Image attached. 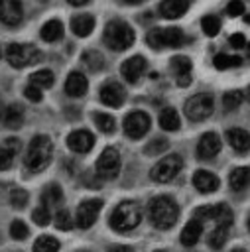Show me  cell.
<instances>
[{"instance_id": "1", "label": "cell", "mask_w": 250, "mask_h": 252, "mask_svg": "<svg viewBox=\"0 0 250 252\" xmlns=\"http://www.w3.org/2000/svg\"><path fill=\"white\" fill-rule=\"evenodd\" d=\"M177 215H179V209H177L175 201L167 195L154 197L148 203V217L156 228H161V230L171 228L177 220Z\"/></svg>"}, {"instance_id": "2", "label": "cell", "mask_w": 250, "mask_h": 252, "mask_svg": "<svg viewBox=\"0 0 250 252\" xmlns=\"http://www.w3.org/2000/svg\"><path fill=\"white\" fill-rule=\"evenodd\" d=\"M51 156H53V144L51 138L45 134H37L31 138L28 152H26V167L30 171H41L51 163Z\"/></svg>"}, {"instance_id": "3", "label": "cell", "mask_w": 250, "mask_h": 252, "mask_svg": "<svg viewBox=\"0 0 250 252\" xmlns=\"http://www.w3.org/2000/svg\"><path fill=\"white\" fill-rule=\"evenodd\" d=\"M104 43L114 51H124L134 43V30L122 20H110L102 35Z\"/></svg>"}, {"instance_id": "4", "label": "cell", "mask_w": 250, "mask_h": 252, "mask_svg": "<svg viewBox=\"0 0 250 252\" xmlns=\"http://www.w3.org/2000/svg\"><path fill=\"white\" fill-rule=\"evenodd\" d=\"M140 219H142L140 207L134 201H124L110 213V226L118 232H126L136 228L140 224Z\"/></svg>"}, {"instance_id": "5", "label": "cell", "mask_w": 250, "mask_h": 252, "mask_svg": "<svg viewBox=\"0 0 250 252\" xmlns=\"http://www.w3.org/2000/svg\"><path fill=\"white\" fill-rule=\"evenodd\" d=\"M6 59L12 67L22 69L31 63H37L41 59V53L35 45H30V43H10L6 47Z\"/></svg>"}, {"instance_id": "6", "label": "cell", "mask_w": 250, "mask_h": 252, "mask_svg": "<svg viewBox=\"0 0 250 252\" xmlns=\"http://www.w3.org/2000/svg\"><path fill=\"white\" fill-rule=\"evenodd\" d=\"M181 169H183V159H181V156H179V154H171V156L161 158V159L150 169V177H152V181H156V183H167V181H171Z\"/></svg>"}, {"instance_id": "7", "label": "cell", "mask_w": 250, "mask_h": 252, "mask_svg": "<svg viewBox=\"0 0 250 252\" xmlns=\"http://www.w3.org/2000/svg\"><path fill=\"white\" fill-rule=\"evenodd\" d=\"M146 41L154 49L177 47V45L183 43V32L179 28H156V30H150L148 32Z\"/></svg>"}, {"instance_id": "8", "label": "cell", "mask_w": 250, "mask_h": 252, "mask_svg": "<svg viewBox=\"0 0 250 252\" xmlns=\"http://www.w3.org/2000/svg\"><path fill=\"white\" fill-rule=\"evenodd\" d=\"M213 108H215L213 96L207 94V93L193 94V96L187 98V102H185V114H187V118L193 120V122H201V120L209 118V116L213 114Z\"/></svg>"}, {"instance_id": "9", "label": "cell", "mask_w": 250, "mask_h": 252, "mask_svg": "<svg viewBox=\"0 0 250 252\" xmlns=\"http://www.w3.org/2000/svg\"><path fill=\"white\" fill-rule=\"evenodd\" d=\"M120 171V154L114 148H104L96 159V175L104 179H114Z\"/></svg>"}, {"instance_id": "10", "label": "cell", "mask_w": 250, "mask_h": 252, "mask_svg": "<svg viewBox=\"0 0 250 252\" xmlns=\"http://www.w3.org/2000/svg\"><path fill=\"white\" fill-rule=\"evenodd\" d=\"M195 217H197V219H203V220H213V222H217L219 226H228V224L232 222V211H230L224 203L199 207V209L195 211Z\"/></svg>"}, {"instance_id": "11", "label": "cell", "mask_w": 250, "mask_h": 252, "mask_svg": "<svg viewBox=\"0 0 250 252\" xmlns=\"http://www.w3.org/2000/svg\"><path fill=\"white\" fill-rule=\"evenodd\" d=\"M150 130V116L144 110H132L124 118V134L132 140L142 138Z\"/></svg>"}, {"instance_id": "12", "label": "cell", "mask_w": 250, "mask_h": 252, "mask_svg": "<svg viewBox=\"0 0 250 252\" xmlns=\"http://www.w3.org/2000/svg\"><path fill=\"white\" fill-rule=\"evenodd\" d=\"M102 209V201L100 199H85L79 207H77V226L79 228H91L98 217Z\"/></svg>"}, {"instance_id": "13", "label": "cell", "mask_w": 250, "mask_h": 252, "mask_svg": "<svg viewBox=\"0 0 250 252\" xmlns=\"http://www.w3.org/2000/svg\"><path fill=\"white\" fill-rule=\"evenodd\" d=\"M24 8L20 0H0V22L6 26H18L22 22Z\"/></svg>"}, {"instance_id": "14", "label": "cell", "mask_w": 250, "mask_h": 252, "mask_svg": "<svg viewBox=\"0 0 250 252\" xmlns=\"http://www.w3.org/2000/svg\"><path fill=\"white\" fill-rule=\"evenodd\" d=\"M67 146H69V150H73L77 154H87L94 146V136L87 130H73L67 136Z\"/></svg>"}, {"instance_id": "15", "label": "cell", "mask_w": 250, "mask_h": 252, "mask_svg": "<svg viewBox=\"0 0 250 252\" xmlns=\"http://www.w3.org/2000/svg\"><path fill=\"white\" fill-rule=\"evenodd\" d=\"M100 100L106 104V106H112V108H118V106H122V102H124V89H122V85H118V83H114V81H110V83H104L102 87H100Z\"/></svg>"}, {"instance_id": "16", "label": "cell", "mask_w": 250, "mask_h": 252, "mask_svg": "<svg viewBox=\"0 0 250 252\" xmlns=\"http://www.w3.org/2000/svg\"><path fill=\"white\" fill-rule=\"evenodd\" d=\"M219 152H220V138H219V134H215V132L203 134L199 144H197V156L201 159H209V158H215Z\"/></svg>"}, {"instance_id": "17", "label": "cell", "mask_w": 250, "mask_h": 252, "mask_svg": "<svg viewBox=\"0 0 250 252\" xmlns=\"http://www.w3.org/2000/svg\"><path fill=\"white\" fill-rule=\"evenodd\" d=\"M144 71H146V59L142 55H134V57L126 59L120 67V73L128 83H136Z\"/></svg>"}, {"instance_id": "18", "label": "cell", "mask_w": 250, "mask_h": 252, "mask_svg": "<svg viewBox=\"0 0 250 252\" xmlns=\"http://www.w3.org/2000/svg\"><path fill=\"white\" fill-rule=\"evenodd\" d=\"M171 71L177 77V85L179 87H187L191 83V59L185 55H175L171 57Z\"/></svg>"}, {"instance_id": "19", "label": "cell", "mask_w": 250, "mask_h": 252, "mask_svg": "<svg viewBox=\"0 0 250 252\" xmlns=\"http://www.w3.org/2000/svg\"><path fill=\"white\" fill-rule=\"evenodd\" d=\"M219 177L213 173V171H207V169H197L193 173V185L195 189H199L201 193H213L219 189Z\"/></svg>"}, {"instance_id": "20", "label": "cell", "mask_w": 250, "mask_h": 252, "mask_svg": "<svg viewBox=\"0 0 250 252\" xmlns=\"http://www.w3.org/2000/svg\"><path fill=\"white\" fill-rule=\"evenodd\" d=\"M87 89H89V83H87V79H85L83 73H79V71H71V73L67 75V81H65V93H67L69 96H83V94L87 93Z\"/></svg>"}, {"instance_id": "21", "label": "cell", "mask_w": 250, "mask_h": 252, "mask_svg": "<svg viewBox=\"0 0 250 252\" xmlns=\"http://www.w3.org/2000/svg\"><path fill=\"white\" fill-rule=\"evenodd\" d=\"M0 120L6 128L10 130H18L22 124H24V108L20 104H8L2 114H0Z\"/></svg>"}, {"instance_id": "22", "label": "cell", "mask_w": 250, "mask_h": 252, "mask_svg": "<svg viewBox=\"0 0 250 252\" xmlns=\"http://www.w3.org/2000/svg\"><path fill=\"white\" fill-rule=\"evenodd\" d=\"M20 140L18 138H8L4 142V146L0 148V171H6L12 167L14 163V156H18L20 152Z\"/></svg>"}, {"instance_id": "23", "label": "cell", "mask_w": 250, "mask_h": 252, "mask_svg": "<svg viewBox=\"0 0 250 252\" xmlns=\"http://www.w3.org/2000/svg\"><path fill=\"white\" fill-rule=\"evenodd\" d=\"M226 140L232 146V150H236L238 154H244L250 150V134L242 128H230L226 132Z\"/></svg>"}, {"instance_id": "24", "label": "cell", "mask_w": 250, "mask_h": 252, "mask_svg": "<svg viewBox=\"0 0 250 252\" xmlns=\"http://www.w3.org/2000/svg\"><path fill=\"white\" fill-rule=\"evenodd\" d=\"M189 8V0H163L159 4V14L163 18H169V20H175V18H181Z\"/></svg>"}, {"instance_id": "25", "label": "cell", "mask_w": 250, "mask_h": 252, "mask_svg": "<svg viewBox=\"0 0 250 252\" xmlns=\"http://www.w3.org/2000/svg\"><path fill=\"white\" fill-rule=\"evenodd\" d=\"M94 28V18L91 14H77L71 18V30L79 37H87Z\"/></svg>"}, {"instance_id": "26", "label": "cell", "mask_w": 250, "mask_h": 252, "mask_svg": "<svg viewBox=\"0 0 250 252\" xmlns=\"http://www.w3.org/2000/svg\"><path fill=\"white\" fill-rule=\"evenodd\" d=\"M201 234H203V224L197 219L195 220H189L183 226V230H181V244L183 246H193V244H197V240H199Z\"/></svg>"}, {"instance_id": "27", "label": "cell", "mask_w": 250, "mask_h": 252, "mask_svg": "<svg viewBox=\"0 0 250 252\" xmlns=\"http://www.w3.org/2000/svg\"><path fill=\"white\" fill-rule=\"evenodd\" d=\"M228 183L234 191H242L250 185V167H236L232 169L230 177H228Z\"/></svg>"}, {"instance_id": "28", "label": "cell", "mask_w": 250, "mask_h": 252, "mask_svg": "<svg viewBox=\"0 0 250 252\" xmlns=\"http://www.w3.org/2000/svg\"><path fill=\"white\" fill-rule=\"evenodd\" d=\"M39 35H41L43 41H49V43H51V41H57V39H61V35H63V24H61L59 20H49V22L43 24Z\"/></svg>"}, {"instance_id": "29", "label": "cell", "mask_w": 250, "mask_h": 252, "mask_svg": "<svg viewBox=\"0 0 250 252\" xmlns=\"http://www.w3.org/2000/svg\"><path fill=\"white\" fill-rule=\"evenodd\" d=\"M159 126H161L163 130H167V132L179 128V114L175 112V108L165 106V108L159 112Z\"/></svg>"}, {"instance_id": "30", "label": "cell", "mask_w": 250, "mask_h": 252, "mask_svg": "<svg viewBox=\"0 0 250 252\" xmlns=\"http://www.w3.org/2000/svg\"><path fill=\"white\" fill-rule=\"evenodd\" d=\"M81 59H83V63L87 65V69H89V71H94V73L100 71V69L104 67V57H102L96 49H89V51H85Z\"/></svg>"}, {"instance_id": "31", "label": "cell", "mask_w": 250, "mask_h": 252, "mask_svg": "<svg viewBox=\"0 0 250 252\" xmlns=\"http://www.w3.org/2000/svg\"><path fill=\"white\" fill-rule=\"evenodd\" d=\"M41 201H43V205H59V203L63 201V191H61V187H59L57 183L47 185V187L43 189V193H41Z\"/></svg>"}, {"instance_id": "32", "label": "cell", "mask_w": 250, "mask_h": 252, "mask_svg": "<svg viewBox=\"0 0 250 252\" xmlns=\"http://www.w3.org/2000/svg\"><path fill=\"white\" fill-rule=\"evenodd\" d=\"M59 250V240L47 234H41L33 242V252H57Z\"/></svg>"}, {"instance_id": "33", "label": "cell", "mask_w": 250, "mask_h": 252, "mask_svg": "<svg viewBox=\"0 0 250 252\" xmlns=\"http://www.w3.org/2000/svg\"><path fill=\"white\" fill-rule=\"evenodd\" d=\"M213 63H215V69L224 71V69H230V67H238V65L242 63V59H240L238 55H226V53H219V55H215Z\"/></svg>"}, {"instance_id": "34", "label": "cell", "mask_w": 250, "mask_h": 252, "mask_svg": "<svg viewBox=\"0 0 250 252\" xmlns=\"http://www.w3.org/2000/svg\"><path fill=\"white\" fill-rule=\"evenodd\" d=\"M30 81H31V85L37 87V89H49V87L53 85V73H51L49 69H39V71H35V73L30 77Z\"/></svg>"}, {"instance_id": "35", "label": "cell", "mask_w": 250, "mask_h": 252, "mask_svg": "<svg viewBox=\"0 0 250 252\" xmlns=\"http://www.w3.org/2000/svg\"><path fill=\"white\" fill-rule=\"evenodd\" d=\"M93 120H94V124L98 126V130L100 132H104V134H112L114 132V118L110 116V114H106V112H94L93 114Z\"/></svg>"}, {"instance_id": "36", "label": "cell", "mask_w": 250, "mask_h": 252, "mask_svg": "<svg viewBox=\"0 0 250 252\" xmlns=\"http://www.w3.org/2000/svg\"><path fill=\"white\" fill-rule=\"evenodd\" d=\"M201 28H203L205 35H209V37H215V35L219 33V30H220V20H219L217 16L209 14V16H205V18L201 20Z\"/></svg>"}, {"instance_id": "37", "label": "cell", "mask_w": 250, "mask_h": 252, "mask_svg": "<svg viewBox=\"0 0 250 252\" xmlns=\"http://www.w3.org/2000/svg\"><path fill=\"white\" fill-rule=\"evenodd\" d=\"M10 236L16 238V240H24V238H28V236H30V228H28V224H26L24 220H20V219L12 220V224H10Z\"/></svg>"}, {"instance_id": "38", "label": "cell", "mask_w": 250, "mask_h": 252, "mask_svg": "<svg viewBox=\"0 0 250 252\" xmlns=\"http://www.w3.org/2000/svg\"><path fill=\"white\" fill-rule=\"evenodd\" d=\"M226 242V226H217L211 234H209V246L211 248H222Z\"/></svg>"}, {"instance_id": "39", "label": "cell", "mask_w": 250, "mask_h": 252, "mask_svg": "<svg viewBox=\"0 0 250 252\" xmlns=\"http://www.w3.org/2000/svg\"><path fill=\"white\" fill-rule=\"evenodd\" d=\"M167 140L165 138H156V140H152V142H148V146L144 148V154H148V156H159L161 152H165L167 150Z\"/></svg>"}, {"instance_id": "40", "label": "cell", "mask_w": 250, "mask_h": 252, "mask_svg": "<svg viewBox=\"0 0 250 252\" xmlns=\"http://www.w3.org/2000/svg\"><path fill=\"white\" fill-rule=\"evenodd\" d=\"M240 102H242V93H240V91H228V93L222 96V106H224L226 110L238 108Z\"/></svg>"}, {"instance_id": "41", "label": "cell", "mask_w": 250, "mask_h": 252, "mask_svg": "<svg viewBox=\"0 0 250 252\" xmlns=\"http://www.w3.org/2000/svg\"><path fill=\"white\" fill-rule=\"evenodd\" d=\"M10 203H12V207H16V209H24L26 205H28V191L26 189H12V193H10Z\"/></svg>"}, {"instance_id": "42", "label": "cell", "mask_w": 250, "mask_h": 252, "mask_svg": "<svg viewBox=\"0 0 250 252\" xmlns=\"http://www.w3.org/2000/svg\"><path fill=\"white\" fill-rule=\"evenodd\" d=\"M31 219L35 220V224L45 226V224H49V220H51V213H49V209H47L45 205H39L37 209H33Z\"/></svg>"}, {"instance_id": "43", "label": "cell", "mask_w": 250, "mask_h": 252, "mask_svg": "<svg viewBox=\"0 0 250 252\" xmlns=\"http://www.w3.org/2000/svg\"><path fill=\"white\" fill-rule=\"evenodd\" d=\"M55 226L59 228V230H69L71 226H73V220H71V215L65 211V209H61V211H57V215H55Z\"/></svg>"}, {"instance_id": "44", "label": "cell", "mask_w": 250, "mask_h": 252, "mask_svg": "<svg viewBox=\"0 0 250 252\" xmlns=\"http://www.w3.org/2000/svg\"><path fill=\"white\" fill-rule=\"evenodd\" d=\"M226 14L228 16H242L244 14V2L242 0H230L226 6Z\"/></svg>"}, {"instance_id": "45", "label": "cell", "mask_w": 250, "mask_h": 252, "mask_svg": "<svg viewBox=\"0 0 250 252\" xmlns=\"http://www.w3.org/2000/svg\"><path fill=\"white\" fill-rule=\"evenodd\" d=\"M24 94H26V98L31 100V102H39V100L43 98L41 91H39L37 87H33V85H28V87L24 89Z\"/></svg>"}, {"instance_id": "46", "label": "cell", "mask_w": 250, "mask_h": 252, "mask_svg": "<svg viewBox=\"0 0 250 252\" xmlns=\"http://www.w3.org/2000/svg\"><path fill=\"white\" fill-rule=\"evenodd\" d=\"M228 43L238 49V47H244V45H246V37H244L242 33H232V35L228 37Z\"/></svg>"}, {"instance_id": "47", "label": "cell", "mask_w": 250, "mask_h": 252, "mask_svg": "<svg viewBox=\"0 0 250 252\" xmlns=\"http://www.w3.org/2000/svg\"><path fill=\"white\" fill-rule=\"evenodd\" d=\"M108 252H132L130 246H122V244H116V246H110Z\"/></svg>"}, {"instance_id": "48", "label": "cell", "mask_w": 250, "mask_h": 252, "mask_svg": "<svg viewBox=\"0 0 250 252\" xmlns=\"http://www.w3.org/2000/svg\"><path fill=\"white\" fill-rule=\"evenodd\" d=\"M91 0H69V4L71 6H85V4H89Z\"/></svg>"}, {"instance_id": "49", "label": "cell", "mask_w": 250, "mask_h": 252, "mask_svg": "<svg viewBox=\"0 0 250 252\" xmlns=\"http://www.w3.org/2000/svg\"><path fill=\"white\" fill-rule=\"evenodd\" d=\"M122 2H124V4H140L142 0H122Z\"/></svg>"}, {"instance_id": "50", "label": "cell", "mask_w": 250, "mask_h": 252, "mask_svg": "<svg viewBox=\"0 0 250 252\" xmlns=\"http://www.w3.org/2000/svg\"><path fill=\"white\" fill-rule=\"evenodd\" d=\"M244 22H246V24H250V14H246V16H244Z\"/></svg>"}, {"instance_id": "51", "label": "cell", "mask_w": 250, "mask_h": 252, "mask_svg": "<svg viewBox=\"0 0 250 252\" xmlns=\"http://www.w3.org/2000/svg\"><path fill=\"white\" fill-rule=\"evenodd\" d=\"M232 252H246V250H244V248H234Z\"/></svg>"}, {"instance_id": "52", "label": "cell", "mask_w": 250, "mask_h": 252, "mask_svg": "<svg viewBox=\"0 0 250 252\" xmlns=\"http://www.w3.org/2000/svg\"><path fill=\"white\" fill-rule=\"evenodd\" d=\"M246 96H248V100H250V87H248V91H246Z\"/></svg>"}, {"instance_id": "53", "label": "cell", "mask_w": 250, "mask_h": 252, "mask_svg": "<svg viewBox=\"0 0 250 252\" xmlns=\"http://www.w3.org/2000/svg\"><path fill=\"white\" fill-rule=\"evenodd\" d=\"M246 49H248V55H250V43H248V47H246Z\"/></svg>"}, {"instance_id": "54", "label": "cell", "mask_w": 250, "mask_h": 252, "mask_svg": "<svg viewBox=\"0 0 250 252\" xmlns=\"http://www.w3.org/2000/svg\"><path fill=\"white\" fill-rule=\"evenodd\" d=\"M248 230H250V219H248Z\"/></svg>"}, {"instance_id": "55", "label": "cell", "mask_w": 250, "mask_h": 252, "mask_svg": "<svg viewBox=\"0 0 250 252\" xmlns=\"http://www.w3.org/2000/svg\"><path fill=\"white\" fill-rule=\"evenodd\" d=\"M157 252H163V250H157Z\"/></svg>"}, {"instance_id": "56", "label": "cell", "mask_w": 250, "mask_h": 252, "mask_svg": "<svg viewBox=\"0 0 250 252\" xmlns=\"http://www.w3.org/2000/svg\"><path fill=\"white\" fill-rule=\"evenodd\" d=\"M81 252H87V250H81Z\"/></svg>"}]
</instances>
